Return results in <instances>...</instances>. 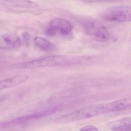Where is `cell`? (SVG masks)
I'll return each mask as SVG.
<instances>
[{
	"mask_svg": "<svg viewBox=\"0 0 131 131\" xmlns=\"http://www.w3.org/2000/svg\"><path fill=\"white\" fill-rule=\"evenodd\" d=\"M111 112L109 103L93 105L63 115L57 118L59 123H67L92 118L101 114Z\"/></svg>",
	"mask_w": 131,
	"mask_h": 131,
	"instance_id": "cell-1",
	"label": "cell"
},
{
	"mask_svg": "<svg viewBox=\"0 0 131 131\" xmlns=\"http://www.w3.org/2000/svg\"><path fill=\"white\" fill-rule=\"evenodd\" d=\"M85 32L96 41L106 42L109 41L111 35L106 27L95 20L87 19L81 22Z\"/></svg>",
	"mask_w": 131,
	"mask_h": 131,
	"instance_id": "cell-2",
	"label": "cell"
},
{
	"mask_svg": "<svg viewBox=\"0 0 131 131\" xmlns=\"http://www.w3.org/2000/svg\"><path fill=\"white\" fill-rule=\"evenodd\" d=\"M72 29V24L68 20L62 18H56L50 22L44 29V33L50 37L58 35L65 38L71 34Z\"/></svg>",
	"mask_w": 131,
	"mask_h": 131,
	"instance_id": "cell-3",
	"label": "cell"
},
{
	"mask_svg": "<svg viewBox=\"0 0 131 131\" xmlns=\"http://www.w3.org/2000/svg\"><path fill=\"white\" fill-rule=\"evenodd\" d=\"M103 19L110 22L125 23L131 20V9L128 6H118L107 9L102 13Z\"/></svg>",
	"mask_w": 131,
	"mask_h": 131,
	"instance_id": "cell-4",
	"label": "cell"
},
{
	"mask_svg": "<svg viewBox=\"0 0 131 131\" xmlns=\"http://www.w3.org/2000/svg\"><path fill=\"white\" fill-rule=\"evenodd\" d=\"M21 44L19 36L15 34H0V49L10 50L17 49Z\"/></svg>",
	"mask_w": 131,
	"mask_h": 131,
	"instance_id": "cell-5",
	"label": "cell"
},
{
	"mask_svg": "<svg viewBox=\"0 0 131 131\" xmlns=\"http://www.w3.org/2000/svg\"><path fill=\"white\" fill-rule=\"evenodd\" d=\"M107 128L115 131H130L131 117H125L115 121H111L106 125Z\"/></svg>",
	"mask_w": 131,
	"mask_h": 131,
	"instance_id": "cell-6",
	"label": "cell"
},
{
	"mask_svg": "<svg viewBox=\"0 0 131 131\" xmlns=\"http://www.w3.org/2000/svg\"><path fill=\"white\" fill-rule=\"evenodd\" d=\"M26 75H15L8 79L0 80V90L14 87L26 82L28 79Z\"/></svg>",
	"mask_w": 131,
	"mask_h": 131,
	"instance_id": "cell-7",
	"label": "cell"
},
{
	"mask_svg": "<svg viewBox=\"0 0 131 131\" xmlns=\"http://www.w3.org/2000/svg\"><path fill=\"white\" fill-rule=\"evenodd\" d=\"M34 41L37 46L44 51L52 52L56 49L53 43L43 37H36L34 39Z\"/></svg>",
	"mask_w": 131,
	"mask_h": 131,
	"instance_id": "cell-8",
	"label": "cell"
},
{
	"mask_svg": "<svg viewBox=\"0 0 131 131\" xmlns=\"http://www.w3.org/2000/svg\"><path fill=\"white\" fill-rule=\"evenodd\" d=\"M16 6L27 8H34L37 7V5L35 2L29 0H20L16 3Z\"/></svg>",
	"mask_w": 131,
	"mask_h": 131,
	"instance_id": "cell-9",
	"label": "cell"
},
{
	"mask_svg": "<svg viewBox=\"0 0 131 131\" xmlns=\"http://www.w3.org/2000/svg\"><path fill=\"white\" fill-rule=\"evenodd\" d=\"M80 131H98L99 129L97 128L92 125H87L81 128Z\"/></svg>",
	"mask_w": 131,
	"mask_h": 131,
	"instance_id": "cell-10",
	"label": "cell"
},
{
	"mask_svg": "<svg viewBox=\"0 0 131 131\" xmlns=\"http://www.w3.org/2000/svg\"><path fill=\"white\" fill-rule=\"evenodd\" d=\"M22 35L24 40H26V42H29L30 38V36L28 32H25L23 33Z\"/></svg>",
	"mask_w": 131,
	"mask_h": 131,
	"instance_id": "cell-11",
	"label": "cell"
},
{
	"mask_svg": "<svg viewBox=\"0 0 131 131\" xmlns=\"http://www.w3.org/2000/svg\"><path fill=\"white\" fill-rule=\"evenodd\" d=\"M81 1H83L89 2H95L97 1V0H81Z\"/></svg>",
	"mask_w": 131,
	"mask_h": 131,
	"instance_id": "cell-12",
	"label": "cell"
}]
</instances>
